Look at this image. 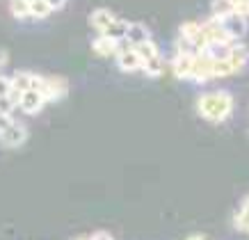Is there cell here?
Here are the masks:
<instances>
[{
    "label": "cell",
    "instance_id": "6da1fadb",
    "mask_svg": "<svg viewBox=\"0 0 249 240\" xmlns=\"http://www.w3.org/2000/svg\"><path fill=\"white\" fill-rule=\"evenodd\" d=\"M195 108L204 119L213 121V124H222V121L227 119V117H231V112H233V96L224 90L204 92V94L196 96Z\"/></svg>",
    "mask_w": 249,
    "mask_h": 240
},
{
    "label": "cell",
    "instance_id": "7a4b0ae2",
    "mask_svg": "<svg viewBox=\"0 0 249 240\" xmlns=\"http://www.w3.org/2000/svg\"><path fill=\"white\" fill-rule=\"evenodd\" d=\"M32 90L41 92L46 101H55V98H60L67 94V83H64L62 78H44V75H37Z\"/></svg>",
    "mask_w": 249,
    "mask_h": 240
},
{
    "label": "cell",
    "instance_id": "3957f363",
    "mask_svg": "<svg viewBox=\"0 0 249 240\" xmlns=\"http://www.w3.org/2000/svg\"><path fill=\"white\" fill-rule=\"evenodd\" d=\"M46 103H48V101H46L44 94L39 90H28V92H23V94H18V98H16L18 110L25 114H37Z\"/></svg>",
    "mask_w": 249,
    "mask_h": 240
},
{
    "label": "cell",
    "instance_id": "277c9868",
    "mask_svg": "<svg viewBox=\"0 0 249 240\" xmlns=\"http://www.w3.org/2000/svg\"><path fill=\"white\" fill-rule=\"evenodd\" d=\"M142 57L137 55L135 46L126 44L124 48H119V53H117V67L121 69V71H126V74H133V71H140L142 69Z\"/></svg>",
    "mask_w": 249,
    "mask_h": 240
},
{
    "label": "cell",
    "instance_id": "5b68a950",
    "mask_svg": "<svg viewBox=\"0 0 249 240\" xmlns=\"http://www.w3.org/2000/svg\"><path fill=\"white\" fill-rule=\"evenodd\" d=\"M25 140H28V128L23 126L21 121H14L7 130H2V133H0V142H2V147H9V149L21 147Z\"/></svg>",
    "mask_w": 249,
    "mask_h": 240
},
{
    "label": "cell",
    "instance_id": "8992f818",
    "mask_svg": "<svg viewBox=\"0 0 249 240\" xmlns=\"http://www.w3.org/2000/svg\"><path fill=\"white\" fill-rule=\"evenodd\" d=\"M213 64H215V60L213 57H208L206 53H201V55H196L195 57V69H192V83H206V80H211V78H215L213 75Z\"/></svg>",
    "mask_w": 249,
    "mask_h": 240
},
{
    "label": "cell",
    "instance_id": "52a82bcc",
    "mask_svg": "<svg viewBox=\"0 0 249 240\" xmlns=\"http://www.w3.org/2000/svg\"><path fill=\"white\" fill-rule=\"evenodd\" d=\"M222 21V25H224V30L229 32V37L233 39V41H238V39L245 37V32H247V18L242 14H229L224 16V18H219Z\"/></svg>",
    "mask_w": 249,
    "mask_h": 240
},
{
    "label": "cell",
    "instance_id": "ba28073f",
    "mask_svg": "<svg viewBox=\"0 0 249 240\" xmlns=\"http://www.w3.org/2000/svg\"><path fill=\"white\" fill-rule=\"evenodd\" d=\"M196 55H174L172 60V74L178 80H190L192 78V69H195Z\"/></svg>",
    "mask_w": 249,
    "mask_h": 240
},
{
    "label": "cell",
    "instance_id": "9c48e42d",
    "mask_svg": "<svg viewBox=\"0 0 249 240\" xmlns=\"http://www.w3.org/2000/svg\"><path fill=\"white\" fill-rule=\"evenodd\" d=\"M91 51L101 55V57H110V55H117L119 53V41L106 37V35H98L94 41H91Z\"/></svg>",
    "mask_w": 249,
    "mask_h": 240
},
{
    "label": "cell",
    "instance_id": "30bf717a",
    "mask_svg": "<svg viewBox=\"0 0 249 240\" xmlns=\"http://www.w3.org/2000/svg\"><path fill=\"white\" fill-rule=\"evenodd\" d=\"M35 78L37 74H30V71H16L9 80H12V90H14V96L23 94V92H28L35 87Z\"/></svg>",
    "mask_w": 249,
    "mask_h": 240
},
{
    "label": "cell",
    "instance_id": "8fae6325",
    "mask_svg": "<svg viewBox=\"0 0 249 240\" xmlns=\"http://www.w3.org/2000/svg\"><path fill=\"white\" fill-rule=\"evenodd\" d=\"M227 60L231 62V67H233L235 74H238V71H240V69L249 62V51L242 44H238V41H235V44L231 46V51H229V57H227Z\"/></svg>",
    "mask_w": 249,
    "mask_h": 240
},
{
    "label": "cell",
    "instance_id": "7c38bea8",
    "mask_svg": "<svg viewBox=\"0 0 249 240\" xmlns=\"http://www.w3.org/2000/svg\"><path fill=\"white\" fill-rule=\"evenodd\" d=\"M128 28H130L128 21H124V18H114V21L107 25V30L101 32V35H106V37L114 39V41H124V39L128 37Z\"/></svg>",
    "mask_w": 249,
    "mask_h": 240
},
{
    "label": "cell",
    "instance_id": "4fadbf2b",
    "mask_svg": "<svg viewBox=\"0 0 249 240\" xmlns=\"http://www.w3.org/2000/svg\"><path fill=\"white\" fill-rule=\"evenodd\" d=\"M112 21H114V16L110 9H96V12H91V16H89V25L98 32H106L107 25Z\"/></svg>",
    "mask_w": 249,
    "mask_h": 240
},
{
    "label": "cell",
    "instance_id": "5bb4252c",
    "mask_svg": "<svg viewBox=\"0 0 249 240\" xmlns=\"http://www.w3.org/2000/svg\"><path fill=\"white\" fill-rule=\"evenodd\" d=\"M149 30L144 28V25H140V23H130L128 28V37H126V41H128L130 46H140L144 44V41H149Z\"/></svg>",
    "mask_w": 249,
    "mask_h": 240
},
{
    "label": "cell",
    "instance_id": "9a60e30c",
    "mask_svg": "<svg viewBox=\"0 0 249 240\" xmlns=\"http://www.w3.org/2000/svg\"><path fill=\"white\" fill-rule=\"evenodd\" d=\"M211 12L215 18H224V16L233 14L235 12V5L233 2H229V0H213L211 2Z\"/></svg>",
    "mask_w": 249,
    "mask_h": 240
},
{
    "label": "cell",
    "instance_id": "2e32d148",
    "mask_svg": "<svg viewBox=\"0 0 249 240\" xmlns=\"http://www.w3.org/2000/svg\"><path fill=\"white\" fill-rule=\"evenodd\" d=\"M9 9L14 18H28L30 14V0H9Z\"/></svg>",
    "mask_w": 249,
    "mask_h": 240
},
{
    "label": "cell",
    "instance_id": "e0dca14e",
    "mask_svg": "<svg viewBox=\"0 0 249 240\" xmlns=\"http://www.w3.org/2000/svg\"><path fill=\"white\" fill-rule=\"evenodd\" d=\"M135 51H137V55L142 57V62L151 60V57H158V55H160V53H158V46L153 44L151 39H149V41H144V44H140V46H135Z\"/></svg>",
    "mask_w": 249,
    "mask_h": 240
},
{
    "label": "cell",
    "instance_id": "ac0fdd59",
    "mask_svg": "<svg viewBox=\"0 0 249 240\" xmlns=\"http://www.w3.org/2000/svg\"><path fill=\"white\" fill-rule=\"evenodd\" d=\"M162 67H165V64H162V60H160V55H158V57H151V60L144 62L142 71L149 75V78H158V75L162 74Z\"/></svg>",
    "mask_w": 249,
    "mask_h": 240
},
{
    "label": "cell",
    "instance_id": "d6986e66",
    "mask_svg": "<svg viewBox=\"0 0 249 240\" xmlns=\"http://www.w3.org/2000/svg\"><path fill=\"white\" fill-rule=\"evenodd\" d=\"M53 12V7L46 2V0H32L30 2V14L32 18H46V16Z\"/></svg>",
    "mask_w": 249,
    "mask_h": 240
},
{
    "label": "cell",
    "instance_id": "ffe728a7",
    "mask_svg": "<svg viewBox=\"0 0 249 240\" xmlns=\"http://www.w3.org/2000/svg\"><path fill=\"white\" fill-rule=\"evenodd\" d=\"M235 69L231 67V62L229 60H215V64H213V75L215 78H227V75H233Z\"/></svg>",
    "mask_w": 249,
    "mask_h": 240
},
{
    "label": "cell",
    "instance_id": "44dd1931",
    "mask_svg": "<svg viewBox=\"0 0 249 240\" xmlns=\"http://www.w3.org/2000/svg\"><path fill=\"white\" fill-rule=\"evenodd\" d=\"M16 98L18 96H14V94H12V96H0V112L12 114V110L18 108V105H16Z\"/></svg>",
    "mask_w": 249,
    "mask_h": 240
},
{
    "label": "cell",
    "instance_id": "7402d4cb",
    "mask_svg": "<svg viewBox=\"0 0 249 240\" xmlns=\"http://www.w3.org/2000/svg\"><path fill=\"white\" fill-rule=\"evenodd\" d=\"M14 90H12V80L5 78V75H0V96H12Z\"/></svg>",
    "mask_w": 249,
    "mask_h": 240
},
{
    "label": "cell",
    "instance_id": "603a6c76",
    "mask_svg": "<svg viewBox=\"0 0 249 240\" xmlns=\"http://www.w3.org/2000/svg\"><path fill=\"white\" fill-rule=\"evenodd\" d=\"M16 119H12V114H5V112H0V133L2 130H7L12 124H14Z\"/></svg>",
    "mask_w": 249,
    "mask_h": 240
},
{
    "label": "cell",
    "instance_id": "cb8c5ba5",
    "mask_svg": "<svg viewBox=\"0 0 249 240\" xmlns=\"http://www.w3.org/2000/svg\"><path fill=\"white\" fill-rule=\"evenodd\" d=\"M91 240H112V236H110V233H106V231H98V233H94V236H91Z\"/></svg>",
    "mask_w": 249,
    "mask_h": 240
},
{
    "label": "cell",
    "instance_id": "d4e9b609",
    "mask_svg": "<svg viewBox=\"0 0 249 240\" xmlns=\"http://www.w3.org/2000/svg\"><path fill=\"white\" fill-rule=\"evenodd\" d=\"M46 2H48L53 9H60V7H64V2H67V0H46Z\"/></svg>",
    "mask_w": 249,
    "mask_h": 240
},
{
    "label": "cell",
    "instance_id": "484cf974",
    "mask_svg": "<svg viewBox=\"0 0 249 240\" xmlns=\"http://www.w3.org/2000/svg\"><path fill=\"white\" fill-rule=\"evenodd\" d=\"M7 60H9V55L5 51H0V67H5V64H7Z\"/></svg>",
    "mask_w": 249,
    "mask_h": 240
},
{
    "label": "cell",
    "instance_id": "4316f807",
    "mask_svg": "<svg viewBox=\"0 0 249 240\" xmlns=\"http://www.w3.org/2000/svg\"><path fill=\"white\" fill-rule=\"evenodd\" d=\"M188 240H208V238H206V236H199V233H196V236H190Z\"/></svg>",
    "mask_w": 249,
    "mask_h": 240
},
{
    "label": "cell",
    "instance_id": "83f0119b",
    "mask_svg": "<svg viewBox=\"0 0 249 240\" xmlns=\"http://www.w3.org/2000/svg\"><path fill=\"white\" fill-rule=\"evenodd\" d=\"M229 2H233V5H238V2H240V0H229Z\"/></svg>",
    "mask_w": 249,
    "mask_h": 240
},
{
    "label": "cell",
    "instance_id": "f1b7e54d",
    "mask_svg": "<svg viewBox=\"0 0 249 240\" xmlns=\"http://www.w3.org/2000/svg\"><path fill=\"white\" fill-rule=\"evenodd\" d=\"M76 240H91V238H76Z\"/></svg>",
    "mask_w": 249,
    "mask_h": 240
}]
</instances>
